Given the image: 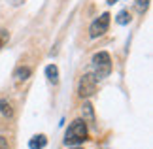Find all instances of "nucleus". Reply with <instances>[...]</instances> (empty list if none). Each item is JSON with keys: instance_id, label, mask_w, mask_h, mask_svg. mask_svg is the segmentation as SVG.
<instances>
[{"instance_id": "1", "label": "nucleus", "mask_w": 153, "mask_h": 149, "mask_svg": "<svg viewBox=\"0 0 153 149\" xmlns=\"http://www.w3.org/2000/svg\"><path fill=\"white\" fill-rule=\"evenodd\" d=\"M89 136V130H87V123L83 119H76V121L70 123V127L64 134V145H79L83 144Z\"/></svg>"}, {"instance_id": "2", "label": "nucleus", "mask_w": 153, "mask_h": 149, "mask_svg": "<svg viewBox=\"0 0 153 149\" xmlns=\"http://www.w3.org/2000/svg\"><path fill=\"white\" fill-rule=\"evenodd\" d=\"M91 70H93V76H95L97 81L106 79L110 74H111V59L106 51H98L91 61Z\"/></svg>"}, {"instance_id": "3", "label": "nucleus", "mask_w": 153, "mask_h": 149, "mask_svg": "<svg viewBox=\"0 0 153 149\" xmlns=\"http://www.w3.org/2000/svg\"><path fill=\"white\" fill-rule=\"evenodd\" d=\"M97 79L93 74H83L78 81V94L81 98H89L97 93Z\"/></svg>"}, {"instance_id": "4", "label": "nucleus", "mask_w": 153, "mask_h": 149, "mask_svg": "<svg viewBox=\"0 0 153 149\" xmlns=\"http://www.w3.org/2000/svg\"><path fill=\"white\" fill-rule=\"evenodd\" d=\"M110 28V13H102L98 19H95L89 27V36L91 38H100L108 32Z\"/></svg>"}, {"instance_id": "5", "label": "nucleus", "mask_w": 153, "mask_h": 149, "mask_svg": "<svg viewBox=\"0 0 153 149\" xmlns=\"http://www.w3.org/2000/svg\"><path fill=\"white\" fill-rule=\"evenodd\" d=\"M13 77H15V83H25L28 77H30V68L28 66H19L15 70Z\"/></svg>"}, {"instance_id": "6", "label": "nucleus", "mask_w": 153, "mask_h": 149, "mask_svg": "<svg viewBox=\"0 0 153 149\" xmlns=\"http://www.w3.org/2000/svg\"><path fill=\"white\" fill-rule=\"evenodd\" d=\"M45 145H48V138H45L44 134L34 136V138H30V142H28V147L30 149H44Z\"/></svg>"}, {"instance_id": "7", "label": "nucleus", "mask_w": 153, "mask_h": 149, "mask_svg": "<svg viewBox=\"0 0 153 149\" xmlns=\"http://www.w3.org/2000/svg\"><path fill=\"white\" fill-rule=\"evenodd\" d=\"M45 76H48V81L53 83V85H57V83H59V68L55 66V64L45 66Z\"/></svg>"}, {"instance_id": "8", "label": "nucleus", "mask_w": 153, "mask_h": 149, "mask_svg": "<svg viewBox=\"0 0 153 149\" xmlns=\"http://www.w3.org/2000/svg\"><path fill=\"white\" fill-rule=\"evenodd\" d=\"M81 113H83V121H85V123L95 125V113H93V106H91L89 102L83 104V108H81Z\"/></svg>"}, {"instance_id": "9", "label": "nucleus", "mask_w": 153, "mask_h": 149, "mask_svg": "<svg viewBox=\"0 0 153 149\" xmlns=\"http://www.w3.org/2000/svg\"><path fill=\"white\" fill-rule=\"evenodd\" d=\"M0 113H2L4 117H11V104L8 102V100H0Z\"/></svg>"}, {"instance_id": "10", "label": "nucleus", "mask_w": 153, "mask_h": 149, "mask_svg": "<svg viewBox=\"0 0 153 149\" xmlns=\"http://www.w3.org/2000/svg\"><path fill=\"white\" fill-rule=\"evenodd\" d=\"M117 23H119V25H128V23H131V13H128V11H119Z\"/></svg>"}, {"instance_id": "11", "label": "nucleus", "mask_w": 153, "mask_h": 149, "mask_svg": "<svg viewBox=\"0 0 153 149\" xmlns=\"http://www.w3.org/2000/svg\"><path fill=\"white\" fill-rule=\"evenodd\" d=\"M8 40H10V32L6 30V28H0V49L8 44Z\"/></svg>"}, {"instance_id": "12", "label": "nucleus", "mask_w": 153, "mask_h": 149, "mask_svg": "<svg viewBox=\"0 0 153 149\" xmlns=\"http://www.w3.org/2000/svg\"><path fill=\"white\" fill-rule=\"evenodd\" d=\"M148 6H149V0H136V10H138V13H146Z\"/></svg>"}, {"instance_id": "13", "label": "nucleus", "mask_w": 153, "mask_h": 149, "mask_svg": "<svg viewBox=\"0 0 153 149\" xmlns=\"http://www.w3.org/2000/svg\"><path fill=\"white\" fill-rule=\"evenodd\" d=\"M0 149H10V144H8V140H6L4 136H0Z\"/></svg>"}, {"instance_id": "14", "label": "nucleus", "mask_w": 153, "mask_h": 149, "mask_svg": "<svg viewBox=\"0 0 153 149\" xmlns=\"http://www.w3.org/2000/svg\"><path fill=\"white\" fill-rule=\"evenodd\" d=\"M114 2H117V0H108V4H114Z\"/></svg>"}, {"instance_id": "15", "label": "nucleus", "mask_w": 153, "mask_h": 149, "mask_svg": "<svg viewBox=\"0 0 153 149\" xmlns=\"http://www.w3.org/2000/svg\"><path fill=\"white\" fill-rule=\"evenodd\" d=\"M68 149H81V147H68Z\"/></svg>"}]
</instances>
